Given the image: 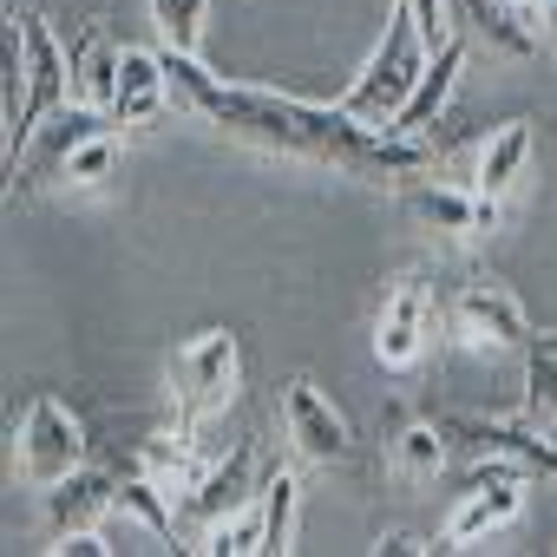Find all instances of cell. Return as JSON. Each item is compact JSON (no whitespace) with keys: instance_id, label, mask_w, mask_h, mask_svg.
<instances>
[{"instance_id":"cell-9","label":"cell","mask_w":557,"mask_h":557,"mask_svg":"<svg viewBox=\"0 0 557 557\" xmlns=\"http://www.w3.org/2000/svg\"><path fill=\"white\" fill-rule=\"evenodd\" d=\"M112 125H119V119H112L106 106L66 99V106H60V112L27 138V151L8 164V184H14V190H53V184H60V164H66L92 132H112ZM119 132H125V125H119Z\"/></svg>"},{"instance_id":"cell-21","label":"cell","mask_w":557,"mask_h":557,"mask_svg":"<svg viewBox=\"0 0 557 557\" xmlns=\"http://www.w3.org/2000/svg\"><path fill=\"white\" fill-rule=\"evenodd\" d=\"M145 14L158 27L164 53H197L203 60V34H210V0H145Z\"/></svg>"},{"instance_id":"cell-10","label":"cell","mask_w":557,"mask_h":557,"mask_svg":"<svg viewBox=\"0 0 557 557\" xmlns=\"http://www.w3.org/2000/svg\"><path fill=\"white\" fill-rule=\"evenodd\" d=\"M446 329L466 355H524V342H531L524 302L498 283H466L446 309Z\"/></svg>"},{"instance_id":"cell-15","label":"cell","mask_w":557,"mask_h":557,"mask_svg":"<svg viewBox=\"0 0 557 557\" xmlns=\"http://www.w3.org/2000/svg\"><path fill=\"white\" fill-rule=\"evenodd\" d=\"M106 511H119V466H79V472H66L60 485H47V524H53V537L60 531H92Z\"/></svg>"},{"instance_id":"cell-29","label":"cell","mask_w":557,"mask_h":557,"mask_svg":"<svg viewBox=\"0 0 557 557\" xmlns=\"http://www.w3.org/2000/svg\"><path fill=\"white\" fill-rule=\"evenodd\" d=\"M511 8H537V0H511Z\"/></svg>"},{"instance_id":"cell-27","label":"cell","mask_w":557,"mask_h":557,"mask_svg":"<svg viewBox=\"0 0 557 557\" xmlns=\"http://www.w3.org/2000/svg\"><path fill=\"white\" fill-rule=\"evenodd\" d=\"M420 550H440L433 537H413V531H387L381 544H374V557H420Z\"/></svg>"},{"instance_id":"cell-18","label":"cell","mask_w":557,"mask_h":557,"mask_svg":"<svg viewBox=\"0 0 557 557\" xmlns=\"http://www.w3.org/2000/svg\"><path fill=\"white\" fill-rule=\"evenodd\" d=\"M119 60H125V47H119L99 21H92V27H79V40H73V99H86V106H106V112H112Z\"/></svg>"},{"instance_id":"cell-28","label":"cell","mask_w":557,"mask_h":557,"mask_svg":"<svg viewBox=\"0 0 557 557\" xmlns=\"http://www.w3.org/2000/svg\"><path fill=\"white\" fill-rule=\"evenodd\" d=\"M531 27H537L550 47H557V0H537V21H531Z\"/></svg>"},{"instance_id":"cell-11","label":"cell","mask_w":557,"mask_h":557,"mask_svg":"<svg viewBox=\"0 0 557 557\" xmlns=\"http://www.w3.org/2000/svg\"><path fill=\"white\" fill-rule=\"evenodd\" d=\"M518 511H524V472L485 459V472L466 479V492H459V505H453V518H446V531H440V550H466V544H479V537L518 524Z\"/></svg>"},{"instance_id":"cell-8","label":"cell","mask_w":557,"mask_h":557,"mask_svg":"<svg viewBox=\"0 0 557 557\" xmlns=\"http://www.w3.org/2000/svg\"><path fill=\"white\" fill-rule=\"evenodd\" d=\"M433 329H440V309H433V283L426 275H400L387 289L381 315H374V355L387 374H413L426 355H433Z\"/></svg>"},{"instance_id":"cell-13","label":"cell","mask_w":557,"mask_h":557,"mask_svg":"<svg viewBox=\"0 0 557 557\" xmlns=\"http://www.w3.org/2000/svg\"><path fill=\"white\" fill-rule=\"evenodd\" d=\"M400 203H407L426 230L459 236V243H485V236L505 223V203H498V197H485V190H459V184H433V177L400 184Z\"/></svg>"},{"instance_id":"cell-25","label":"cell","mask_w":557,"mask_h":557,"mask_svg":"<svg viewBox=\"0 0 557 557\" xmlns=\"http://www.w3.org/2000/svg\"><path fill=\"white\" fill-rule=\"evenodd\" d=\"M197 550H210V557H256V550H262V505L249 498L243 511L216 518V524L203 531V544H197Z\"/></svg>"},{"instance_id":"cell-1","label":"cell","mask_w":557,"mask_h":557,"mask_svg":"<svg viewBox=\"0 0 557 557\" xmlns=\"http://www.w3.org/2000/svg\"><path fill=\"white\" fill-rule=\"evenodd\" d=\"M171 66V92L184 112H197L203 125H216L223 138L269 151V158H296V164H329L342 177L361 184H413L420 171H433V138H400L387 125L355 119L342 99H296V92H262V86H230L216 79L197 53H164Z\"/></svg>"},{"instance_id":"cell-17","label":"cell","mask_w":557,"mask_h":557,"mask_svg":"<svg viewBox=\"0 0 557 557\" xmlns=\"http://www.w3.org/2000/svg\"><path fill=\"white\" fill-rule=\"evenodd\" d=\"M524 164H531V119H505L498 132H485V145H479V171H472V190H485V197H511L518 190V177H524Z\"/></svg>"},{"instance_id":"cell-12","label":"cell","mask_w":557,"mask_h":557,"mask_svg":"<svg viewBox=\"0 0 557 557\" xmlns=\"http://www.w3.org/2000/svg\"><path fill=\"white\" fill-rule=\"evenodd\" d=\"M283 433H289V446H296L309 466H342V459L355 453L348 413H342L309 374H289V381H283Z\"/></svg>"},{"instance_id":"cell-20","label":"cell","mask_w":557,"mask_h":557,"mask_svg":"<svg viewBox=\"0 0 557 557\" xmlns=\"http://www.w3.org/2000/svg\"><path fill=\"white\" fill-rule=\"evenodd\" d=\"M119 511H132L145 531H158V537H184V518H177V498L151 479V472H119Z\"/></svg>"},{"instance_id":"cell-16","label":"cell","mask_w":557,"mask_h":557,"mask_svg":"<svg viewBox=\"0 0 557 557\" xmlns=\"http://www.w3.org/2000/svg\"><path fill=\"white\" fill-rule=\"evenodd\" d=\"M171 66H164V47H125L119 60V92H112V119L119 125H151L164 119L171 106Z\"/></svg>"},{"instance_id":"cell-26","label":"cell","mask_w":557,"mask_h":557,"mask_svg":"<svg viewBox=\"0 0 557 557\" xmlns=\"http://www.w3.org/2000/svg\"><path fill=\"white\" fill-rule=\"evenodd\" d=\"M47 550H53V557H106L112 544H106L99 531H60V537H53Z\"/></svg>"},{"instance_id":"cell-4","label":"cell","mask_w":557,"mask_h":557,"mask_svg":"<svg viewBox=\"0 0 557 557\" xmlns=\"http://www.w3.org/2000/svg\"><path fill=\"white\" fill-rule=\"evenodd\" d=\"M21 47H27V79H21V106L8 119V164L27 151V138L73 99V47L40 21V14H21Z\"/></svg>"},{"instance_id":"cell-19","label":"cell","mask_w":557,"mask_h":557,"mask_svg":"<svg viewBox=\"0 0 557 557\" xmlns=\"http://www.w3.org/2000/svg\"><path fill=\"white\" fill-rule=\"evenodd\" d=\"M256 505H262V557H289V550H296V511H302V479H296V466H275V459H269V479H262Z\"/></svg>"},{"instance_id":"cell-5","label":"cell","mask_w":557,"mask_h":557,"mask_svg":"<svg viewBox=\"0 0 557 557\" xmlns=\"http://www.w3.org/2000/svg\"><path fill=\"white\" fill-rule=\"evenodd\" d=\"M14 459H21L27 485H40V492L60 485L66 472L86 466V420L60 394H34L21 413V433H14Z\"/></svg>"},{"instance_id":"cell-22","label":"cell","mask_w":557,"mask_h":557,"mask_svg":"<svg viewBox=\"0 0 557 557\" xmlns=\"http://www.w3.org/2000/svg\"><path fill=\"white\" fill-rule=\"evenodd\" d=\"M119 158H125L119 125H112V132H92V138L60 164V184H53V190H99V184H112V177H119Z\"/></svg>"},{"instance_id":"cell-23","label":"cell","mask_w":557,"mask_h":557,"mask_svg":"<svg viewBox=\"0 0 557 557\" xmlns=\"http://www.w3.org/2000/svg\"><path fill=\"white\" fill-rule=\"evenodd\" d=\"M524 413L557 433V335L524 342Z\"/></svg>"},{"instance_id":"cell-14","label":"cell","mask_w":557,"mask_h":557,"mask_svg":"<svg viewBox=\"0 0 557 557\" xmlns=\"http://www.w3.org/2000/svg\"><path fill=\"white\" fill-rule=\"evenodd\" d=\"M459 73H466V40L453 34V40L433 47V60H426V73H420L413 99L400 106V119H394L387 132H400V138H433V125L446 119V106H453V92H459Z\"/></svg>"},{"instance_id":"cell-6","label":"cell","mask_w":557,"mask_h":557,"mask_svg":"<svg viewBox=\"0 0 557 557\" xmlns=\"http://www.w3.org/2000/svg\"><path fill=\"white\" fill-rule=\"evenodd\" d=\"M446 440L472 459H492V466H518L524 479H557V433L531 413L518 420H479V413H453L440 420Z\"/></svg>"},{"instance_id":"cell-2","label":"cell","mask_w":557,"mask_h":557,"mask_svg":"<svg viewBox=\"0 0 557 557\" xmlns=\"http://www.w3.org/2000/svg\"><path fill=\"white\" fill-rule=\"evenodd\" d=\"M426 60H433V47H426V34H420L413 8H407V0H394V8H387V27H381V47L368 53L361 79L342 92V106H348L355 119H368V125H394V119H400V106L413 99V86H420Z\"/></svg>"},{"instance_id":"cell-3","label":"cell","mask_w":557,"mask_h":557,"mask_svg":"<svg viewBox=\"0 0 557 557\" xmlns=\"http://www.w3.org/2000/svg\"><path fill=\"white\" fill-rule=\"evenodd\" d=\"M243 387V348L230 329H197L171 355V433L203 440V426L236 400Z\"/></svg>"},{"instance_id":"cell-7","label":"cell","mask_w":557,"mask_h":557,"mask_svg":"<svg viewBox=\"0 0 557 557\" xmlns=\"http://www.w3.org/2000/svg\"><path fill=\"white\" fill-rule=\"evenodd\" d=\"M262 479H269V459H262V440H236L230 453H210V466L197 472V485L177 498V518L190 524V531H210L216 518H230V511H243L256 492H262Z\"/></svg>"},{"instance_id":"cell-24","label":"cell","mask_w":557,"mask_h":557,"mask_svg":"<svg viewBox=\"0 0 557 557\" xmlns=\"http://www.w3.org/2000/svg\"><path fill=\"white\" fill-rule=\"evenodd\" d=\"M446 466V426L440 420H407L400 433H394V472L400 479H433Z\"/></svg>"}]
</instances>
